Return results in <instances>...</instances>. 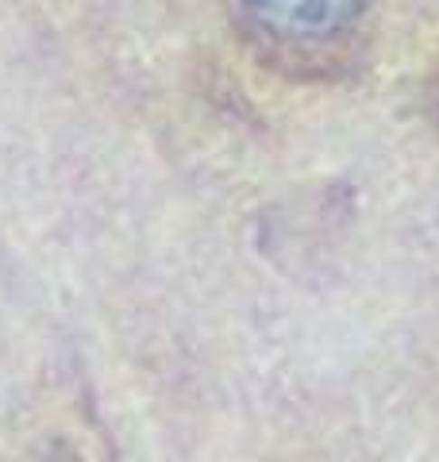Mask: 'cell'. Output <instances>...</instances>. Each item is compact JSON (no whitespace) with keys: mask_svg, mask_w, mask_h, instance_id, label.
<instances>
[{"mask_svg":"<svg viewBox=\"0 0 439 462\" xmlns=\"http://www.w3.org/2000/svg\"><path fill=\"white\" fill-rule=\"evenodd\" d=\"M359 0H258L262 20H289V27H297L301 16V32H324L335 23V16H347Z\"/></svg>","mask_w":439,"mask_h":462,"instance_id":"1","label":"cell"}]
</instances>
